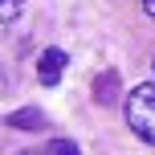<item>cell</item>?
<instances>
[{
	"instance_id": "cell-7",
	"label": "cell",
	"mask_w": 155,
	"mask_h": 155,
	"mask_svg": "<svg viewBox=\"0 0 155 155\" xmlns=\"http://www.w3.org/2000/svg\"><path fill=\"white\" fill-rule=\"evenodd\" d=\"M143 12H147L151 21H155V0H143Z\"/></svg>"
},
{
	"instance_id": "cell-5",
	"label": "cell",
	"mask_w": 155,
	"mask_h": 155,
	"mask_svg": "<svg viewBox=\"0 0 155 155\" xmlns=\"http://www.w3.org/2000/svg\"><path fill=\"white\" fill-rule=\"evenodd\" d=\"M49 155H82V151H78L74 139H53L49 143Z\"/></svg>"
},
{
	"instance_id": "cell-4",
	"label": "cell",
	"mask_w": 155,
	"mask_h": 155,
	"mask_svg": "<svg viewBox=\"0 0 155 155\" xmlns=\"http://www.w3.org/2000/svg\"><path fill=\"white\" fill-rule=\"evenodd\" d=\"M114 90H118V74H102V82H94L98 102H114Z\"/></svg>"
},
{
	"instance_id": "cell-8",
	"label": "cell",
	"mask_w": 155,
	"mask_h": 155,
	"mask_svg": "<svg viewBox=\"0 0 155 155\" xmlns=\"http://www.w3.org/2000/svg\"><path fill=\"white\" fill-rule=\"evenodd\" d=\"M16 155H41V151H16Z\"/></svg>"
},
{
	"instance_id": "cell-3",
	"label": "cell",
	"mask_w": 155,
	"mask_h": 155,
	"mask_svg": "<svg viewBox=\"0 0 155 155\" xmlns=\"http://www.w3.org/2000/svg\"><path fill=\"white\" fill-rule=\"evenodd\" d=\"M8 127H16V131H41L45 127V114L41 110H12L8 114Z\"/></svg>"
},
{
	"instance_id": "cell-1",
	"label": "cell",
	"mask_w": 155,
	"mask_h": 155,
	"mask_svg": "<svg viewBox=\"0 0 155 155\" xmlns=\"http://www.w3.org/2000/svg\"><path fill=\"white\" fill-rule=\"evenodd\" d=\"M123 114H127V127H131L143 143L155 147V82H143V86H135V90L127 94Z\"/></svg>"
},
{
	"instance_id": "cell-6",
	"label": "cell",
	"mask_w": 155,
	"mask_h": 155,
	"mask_svg": "<svg viewBox=\"0 0 155 155\" xmlns=\"http://www.w3.org/2000/svg\"><path fill=\"white\" fill-rule=\"evenodd\" d=\"M21 4H25V0H4V4H0V21H16Z\"/></svg>"
},
{
	"instance_id": "cell-2",
	"label": "cell",
	"mask_w": 155,
	"mask_h": 155,
	"mask_svg": "<svg viewBox=\"0 0 155 155\" xmlns=\"http://www.w3.org/2000/svg\"><path fill=\"white\" fill-rule=\"evenodd\" d=\"M61 70H65V53H61V49H45L41 61H37L41 86H57V82H61Z\"/></svg>"
},
{
	"instance_id": "cell-9",
	"label": "cell",
	"mask_w": 155,
	"mask_h": 155,
	"mask_svg": "<svg viewBox=\"0 0 155 155\" xmlns=\"http://www.w3.org/2000/svg\"><path fill=\"white\" fill-rule=\"evenodd\" d=\"M151 65H155V61H151Z\"/></svg>"
}]
</instances>
